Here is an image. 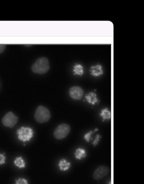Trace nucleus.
<instances>
[{"instance_id": "obj_4", "label": "nucleus", "mask_w": 144, "mask_h": 184, "mask_svg": "<svg viewBox=\"0 0 144 184\" xmlns=\"http://www.w3.org/2000/svg\"><path fill=\"white\" fill-rule=\"evenodd\" d=\"M33 133L31 128L26 127H22L17 131L18 139L24 142L29 141L33 136Z\"/></svg>"}, {"instance_id": "obj_11", "label": "nucleus", "mask_w": 144, "mask_h": 184, "mask_svg": "<svg viewBox=\"0 0 144 184\" xmlns=\"http://www.w3.org/2000/svg\"><path fill=\"white\" fill-rule=\"evenodd\" d=\"M15 165L19 168H24L25 166V163L22 157H18L16 158L14 162Z\"/></svg>"}, {"instance_id": "obj_19", "label": "nucleus", "mask_w": 144, "mask_h": 184, "mask_svg": "<svg viewBox=\"0 0 144 184\" xmlns=\"http://www.w3.org/2000/svg\"><path fill=\"white\" fill-rule=\"evenodd\" d=\"M6 48V45H0V53H2L4 52Z\"/></svg>"}, {"instance_id": "obj_8", "label": "nucleus", "mask_w": 144, "mask_h": 184, "mask_svg": "<svg viewBox=\"0 0 144 184\" xmlns=\"http://www.w3.org/2000/svg\"><path fill=\"white\" fill-rule=\"evenodd\" d=\"M85 98L87 101L92 104H95L98 102V99L96 97V94L92 92L86 95Z\"/></svg>"}, {"instance_id": "obj_14", "label": "nucleus", "mask_w": 144, "mask_h": 184, "mask_svg": "<svg viewBox=\"0 0 144 184\" xmlns=\"http://www.w3.org/2000/svg\"><path fill=\"white\" fill-rule=\"evenodd\" d=\"M102 69L100 67L94 68V69L93 70L92 72L93 75H94L95 76H98L102 74Z\"/></svg>"}, {"instance_id": "obj_15", "label": "nucleus", "mask_w": 144, "mask_h": 184, "mask_svg": "<svg viewBox=\"0 0 144 184\" xmlns=\"http://www.w3.org/2000/svg\"><path fill=\"white\" fill-rule=\"evenodd\" d=\"M15 184H28L27 180L24 178H19L16 180Z\"/></svg>"}, {"instance_id": "obj_13", "label": "nucleus", "mask_w": 144, "mask_h": 184, "mask_svg": "<svg viewBox=\"0 0 144 184\" xmlns=\"http://www.w3.org/2000/svg\"><path fill=\"white\" fill-rule=\"evenodd\" d=\"M74 71L76 74L79 75H82L83 73L82 67L81 65H78L74 67Z\"/></svg>"}, {"instance_id": "obj_1", "label": "nucleus", "mask_w": 144, "mask_h": 184, "mask_svg": "<svg viewBox=\"0 0 144 184\" xmlns=\"http://www.w3.org/2000/svg\"><path fill=\"white\" fill-rule=\"evenodd\" d=\"M49 69V61L45 57H41L37 59L31 67V70L33 73L39 74H45L48 71Z\"/></svg>"}, {"instance_id": "obj_6", "label": "nucleus", "mask_w": 144, "mask_h": 184, "mask_svg": "<svg viewBox=\"0 0 144 184\" xmlns=\"http://www.w3.org/2000/svg\"><path fill=\"white\" fill-rule=\"evenodd\" d=\"M110 172V168L104 165H101L95 170L93 177L95 180H100L107 175Z\"/></svg>"}, {"instance_id": "obj_12", "label": "nucleus", "mask_w": 144, "mask_h": 184, "mask_svg": "<svg viewBox=\"0 0 144 184\" xmlns=\"http://www.w3.org/2000/svg\"><path fill=\"white\" fill-rule=\"evenodd\" d=\"M75 156L77 159H81L82 158H85L86 156L85 150L81 148L77 149L75 153Z\"/></svg>"}, {"instance_id": "obj_16", "label": "nucleus", "mask_w": 144, "mask_h": 184, "mask_svg": "<svg viewBox=\"0 0 144 184\" xmlns=\"http://www.w3.org/2000/svg\"><path fill=\"white\" fill-rule=\"evenodd\" d=\"M92 131H90L87 133L86 134L85 136V139L87 141L89 142L90 140V138H91V136L92 134Z\"/></svg>"}, {"instance_id": "obj_3", "label": "nucleus", "mask_w": 144, "mask_h": 184, "mask_svg": "<svg viewBox=\"0 0 144 184\" xmlns=\"http://www.w3.org/2000/svg\"><path fill=\"white\" fill-rule=\"evenodd\" d=\"M70 131L71 127L69 125L66 123H62L56 128L54 132V136L56 139H63L67 137Z\"/></svg>"}, {"instance_id": "obj_2", "label": "nucleus", "mask_w": 144, "mask_h": 184, "mask_svg": "<svg viewBox=\"0 0 144 184\" xmlns=\"http://www.w3.org/2000/svg\"><path fill=\"white\" fill-rule=\"evenodd\" d=\"M34 117L36 121L39 123H46L50 118L51 114L47 108L43 106H39L36 110Z\"/></svg>"}, {"instance_id": "obj_18", "label": "nucleus", "mask_w": 144, "mask_h": 184, "mask_svg": "<svg viewBox=\"0 0 144 184\" xmlns=\"http://www.w3.org/2000/svg\"><path fill=\"white\" fill-rule=\"evenodd\" d=\"M101 137V136L99 135H98L96 136V139L94 140V141L93 143V145H97L98 144V142H99L100 138Z\"/></svg>"}, {"instance_id": "obj_10", "label": "nucleus", "mask_w": 144, "mask_h": 184, "mask_svg": "<svg viewBox=\"0 0 144 184\" xmlns=\"http://www.w3.org/2000/svg\"><path fill=\"white\" fill-rule=\"evenodd\" d=\"M100 115L103 118V121L110 120L111 118V113L107 108L103 109Z\"/></svg>"}, {"instance_id": "obj_17", "label": "nucleus", "mask_w": 144, "mask_h": 184, "mask_svg": "<svg viewBox=\"0 0 144 184\" xmlns=\"http://www.w3.org/2000/svg\"><path fill=\"white\" fill-rule=\"evenodd\" d=\"M6 157L3 154H0V165L4 164L5 163Z\"/></svg>"}, {"instance_id": "obj_9", "label": "nucleus", "mask_w": 144, "mask_h": 184, "mask_svg": "<svg viewBox=\"0 0 144 184\" xmlns=\"http://www.w3.org/2000/svg\"><path fill=\"white\" fill-rule=\"evenodd\" d=\"M59 166L60 170L64 171H67L70 167V163L66 159H62L59 162Z\"/></svg>"}, {"instance_id": "obj_7", "label": "nucleus", "mask_w": 144, "mask_h": 184, "mask_svg": "<svg viewBox=\"0 0 144 184\" xmlns=\"http://www.w3.org/2000/svg\"><path fill=\"white\" fill-rule=\"evenodd\" d=\"M69 94L70 97L73 99L79 100L82 98L84 92L81 87L74 86L70 89Z\"/></svg>"}, {"instance_id": "obj_5", "label": "nucleus", "mask_w": 144, "mask_h": 184, "mask_svg": "<svg viewBox=\"0 0 144 184\" xmlns=\"http://www.w3.org/2000/svg\"><path fill=\"white\" fill-rule=\"evenodd\" d=\"M18 118L12 112H9L6 114L2 119V123L4 126L13 128L17 124Z\"/></svg>"}]
</instances>
